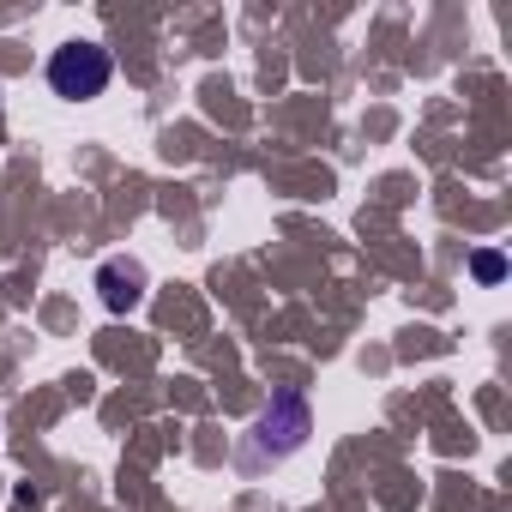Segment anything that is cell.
I'll return each mask as SVG.
<instances>
[{
  "mask_svg": "<svg viewBox=\"0 0 512 512\" xmlns=\"http://www.w3.org/2000/svg\"><path fill=\"white\" fill-rule=\"evenodd\" d=\"M308 434H314L308 398H302V392H278V398H272V410H266L260 422H253V440H247L241 464H247V470H260V464H278V458L302 452V446H308Z\"/></svg>",
  "mask_w": 512,
  "mask_h": 512,
  "instance_id": "1",
  "label": "cell"
},
{
  "mask_svg": "<svg viewBox=\"0 0 512 512\" xmlns=\"http://www.w3.org/2000/svg\"><path fill=\"white\" fill-rule=\"evenodd\" d=\"M109 79H115V61H109V49H97V43H61V49L49 55V85H55V97H67V103L103 97Z\"/></svg>",
  "mask_w": 512,
  "mask_h": 512,
  "instance_id": "2",
  "label": "cell"
},
{
  "mask_svg": "<svg viewBox=\"0 0 512 512\" xmlns=\"http://www.w3.org/2000/svg\"><path fill=\"white\" fill-rule=\"evenodd\" d=\"M97 290H103V308L109 314H133L145 302V266L139 260H103Z\"/></svg>",
  "mask_w": 512,
  "mask_h": 512,
  "instance_id": "3",
  "label": "cell"
},
{
  "mask_svg": "<svg viewBox=\"0 0 512 512\" xmlns=\"http://www.w3.org/2000/svg\"><path fill=\"white\" fill-rule=\"evenodd\" d=\"M470 272H476V284H500L506 278V260H500V253H476Z\"/></svg>",
  "mask_w": 512,
  "mask_h": 512,
  "instance_id": "4",
  "label": "cell"
}]
</instances>
